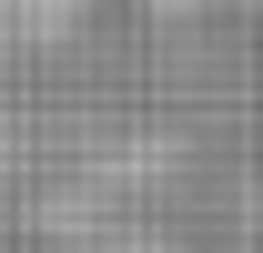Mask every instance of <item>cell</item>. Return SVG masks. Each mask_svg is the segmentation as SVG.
Here are the masks:
<instances>
[{"instance_id":"6da1fadb","label":"cell","mask_w":263,"mask_h":253,"mask_svg":"<svg viewBox=\"0 0 263 253\" xmlns=\"http://www.w3.org/2000/svg\"><path fill=\"white\" fill-rule=\"evenodd\" d=\"M0 162H10V142H0Z\"/></svg>"}]
</instances>
